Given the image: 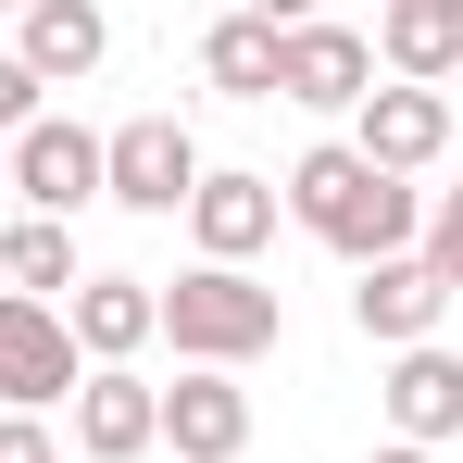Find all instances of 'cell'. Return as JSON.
Segmentation results:
<instances>
[{
    "mask_svg": "<svg viewBox=\"0 0 463 463\" xmlns=\"http://www.w3.org/2000/svg\"><path fill=\"white\" fill-rule=\"evenodd\" d=\"M276 175H250V163H201V188H188V238H201V263H250L263 238H276Z\"/></svg>",
    "mask_w": 463,
    "mask_h": 463,
    "instance_id": "cell-10",
    "label": "cell"
},
{
    "mask_svg": "<svg viewBox=\"0 0 463 463\" xmlns=\"http://www.w3.org/2000/svg\"><path fill=\"white\" fill-rule=\"evenodd\" d=\"M0 288H25V301L76 288V226H51V213H13V226H0Z\"/></svg>",
    "mask_w": 463,
    "mask_h": 463,
    "instance_id": "cell-16",
    "label": "cell"
},
{
    "mask_svg": "<svg viewBox=\"0 0 463 463\" xmlns=\"http://www.w3.org/2000/svg\"><path fill=\"white\" fill-rule=\"evenodd\" d=\"M238 13H250V25H276V38H288V25H313V13H326V0H238Z\"/></svg>",
    "mask_w": 463,
    "mask_h": 463,
    "instance_id": "cell-21",
    "label": "cell"
},
{
    "mask_svg": "<svg viewBox=\"0 0 463 463\" xmlns=\"http://www.w3.org/2000/svg\"><path fill=\"white\" fill-rule=\"evenodd\" d=\"M25 126H38V76L0 51V138H25Z\"/></svg>",
    "mask_w": 463,
    "mask_h": 463,
    "instance_id": "cell-20",
    "label": "cell"
},
{
    "mask_svg": "<svg viewBox=\"0 0 463 463\" xmlns=\"http://www.w3.org/2000/svg\"><path fill=\"white\" fill-rule=\"evenodd\" d=\"M0 13H25V0H0Z\"/></svg>",
    "mask_w": 463,
    "mask_h": 463,
    "instance_id": "cell-24",
    "label": "cell"
},
{
    "mask_svg": "<svg viewBox=\"0 0 463 463\" xmlns=\"http://www.w3.org/2000/svg\"><path fill=\"white\" fill-rule=\"evenodd\" d=\"M100 51H113V13H100V0H25V13H13V63L38 88L100 76Z\"/></svg>",
    "mask_w": 463,
    "mask_h": 463,
    "instance_id": "cell-12",
    "label": "cell"
},
{
    "mask_svg": "<svg viewBox=\"0 0 463 463\" xmlns=\"http://www.w3.org/2000/svg\"><path fill=\"white\" fill-rule=\"evenodd\" d=\"M188 188H201V138H188L175 113H138V126L100 138V201H126V213H188Z\"/></svg>",
    "mask_w": 463,
    "mask_h": 463,
    "instance_id": "cell-4",
    "label": "cell"
},
{
    "mask_svg": "<svg viewBox=\"0 0 463 463\" xmlns=\"http://www.w3.org/2000/svg\"><path fill=\"white\" fill-rule=\"evenodd\" d=\"M463 288L426 263V250H388V263H351V326L376 338V351H413V338H439V313Z\"/></svg>",
    "mask_w": 463,
    "mask_h": 463,
    "instance_id": "cell-6",
    "label": "cell"
},
{
    "mask_svg": "<svg viewBox=\"0 0 463 463\" xmlns=\"http://www.w3.org/2000/svg\"><path fill=\"white\" fill-rule=\"evenodd\" d=\"M88 351L63 301H25V288H0V413H51V401H76Z\"/></svg>",
    "mask_w": 463,
    "mask_h": 463,
    "instance_id": "cell-3",
    "label": "cell"
},
{
    "mask_svg": "<svg viewBox=\"0 0 463 463\" xmlns=\"http://www.w3.org/2000/svg\"><path fill=\"white\" fill-rule=\"evenodd\" d=\"M0 201H13V151H0Z\"/></svg>",
    "mask_w": 463,
    "mask_h": 463,
    "instance_id": "cell-23",
    "label": "cell"
},
{
    "mask_svg": "<svg viewBox=\"0 0 463 463\" xmlns=\"http://www.w3.org/2000/svg\"><path fill=\"white\" fill-rule=\"evenodd\" d=\"M163 451V388L138 364H88L76 376V463H138Z\"/></svg>",
    "mask_w": 463,
    "mask_h": 463,
    "instance_id": "cell-8",
    "label": "cell"
},
{
    "mask_svg": "<svg viewBox=\"0 0 463 463\" xmlns=\"http://www.w3.org/2000/svg\"><path fill=\"white\" fill-rule=\"evenodd\" d=\"M276 201H288V213H301V226L326 238L338 263H388V250H413V238H426V188H413V175H376L351 138L301 151Z\"/></svg>",
    "mask_w": 463,
    "mask_h": 463,
    "instance_id": "cell-1",
    "label": "cell"
},
{
    "mask_svg": "<svg viewBox=\"0 0 463 463\" xmlns=\"http://www.w3.org/2000/svg\"><path fill=\"white\" fill-rule=\"evenodd\" d=\"M351 151L376 163V175H426V163L451 151V100H439V88H364V100H351Z\"/></svg>",
    "mask_w": 463,
    "mask_h": 463,
    "instance_id": "cell-9",
    "label": "cell"
},
{
    "mask_svg": "<svg viewBox=\"0 0 463 463\" xmlns=\"http://www.w3.org/2000/svg\"><path fill=\"white\" fill-rule=\"evenodd\" d=\"M201 76L226 88V100H276V25H250V13H226V25L201 38Z\"/></svg>",
    "mask_w": 463,
    "mask_h": 463,
    "instance_id": "cell-17",
    "label": "cell"
},
{
    "mask_svg": "<svg viewBox=\"0 0 463 463\" xmlns=\"http://www.w3.org/2000/svg\"><path fill=\"white\" fill-rule=\"evenodd\" d=\"M163 451L175 463H238L250 451V388L226 364H188V376L163 388Z\"/></svg>",
    "mask_w": 463,
    "mask_h": 463,
    "instance_id": "cell-11",
    "label": "cell"
},
{
    "mask_svg": "<svg viewBox=\"0 0 463 463\" xmlns=\"http://www.w3.org/2000/svg\"><path fill=\"white\" fill-rule=\"evenodd\" d=\"M364 88H376V38H364V25H326V13H313V25L276 38V100H301V113H351Z\"/></svg>",
    "mask_w": 463,
    "mask_h": 463,
    "instance_id": "cell-7",
    "label": "cell"
},
{
    "mask_svg": "<svg viewBox=\"0 0 463 463\" xmlns=\"http://www.w3.org/2000/svg\"><path fill=\"white\" fill-rule=\"evenodd\" d=\"M0 463H63V439H51V413H0Z\"/></svg>",
    "mask_w": 463,
    "mask_h": 463,
    "instance_id": "cell-19",
    "label": "cell"
},
{
    "mask_svg": "<svg viewBox=\"0 0 463 463\" xmlns=\"http://www.w3.org/2000/svg\"><path fill=\"white\" fill-rule=\"evenodd\" d=\"M376 63H388L401 88L463 76V13H439V0H388V13H376Z\"/></svg>",
    "mask_w": 463,
    "mask_h": 463,
    "instance_id": "cell-15",
    "label": "cell"
},
{
    "mask_svg": "<svg viewBox=\"0 0 463 463\" xmlns=\"http://www.w3.org/2000/svg\"><path fill=\"white\" fill-rule=\"evenodd\" d=\"M439 13H463V0H439Z\"/></svg>",
    "mask_w": 463,
    "mask_h": 463,
    "instance_id": "cell-25",
    "label": "cell"
},
{
    "mask_svg": "<svg viewBox=\"0 0 463 463\" xmlns=\"http://www.w3.org/2000/svg\"><path fill=\"white\" fill-rule=\"evenodd\" d=\"M413 250H426V263L463 288V188H439V201H426V238H413Z\"/></svg>",
    "mask_w": 463,
    "mask_h": 463,
    "instance_id": "cell-18",
    "label": "cell"
},
{
    "mask_svg": "<svg viewBox=\"0 0 463 463\" xmlns=\"http://www.w3.org/2000/svg\"><path fill=\"white\" fill-rule=\"evenodd\" d=\"M276 326H288V301L250 276V263H188L175 288H163V338H175V364H250V351H276Z\"/></svg>",
    "mask_w": 463,
    "mask_h": 463,
    "instance_id": "cell-2",
    "label": "cell"
},
{
    "mask_svg": "<svg viewBox=\"0 0 463 463\" xmlns=\"http://www.w3.org/2000/svg\"><path fill=\"white\" fill-rule=\"evenodd\" d=\"M376 463H439V451H413V439H388V451H376Z\"/></svg>",
    "mask_w": 463,
    "mask_h": 463,
    "instance_id": "cell-22",
    "label": "cell"
},
{
    "mask_svg": "<svg viewBox=\"0 0 463 463\" xmlns=\"http://www.w3.org/2000/svg\"><path fill=\"white\" fill-rule=\"evenodd\" d=\"M388 426H401L413 451H439V439H463V351H439V338H413V351L388 364Z\"/></svg>",
    "mask_w": 463,
    "mask_h": 463,
    "instance_id": "cell-14",
    "label": "cell"
},
{
    "mask_svg": "<svg viewBox=\"0 0 463 463\" xmlns=\"http://www.w3.org/2000/svg\"><path fill=\"white\" fill-rule=\"evenodd\" d=\"M13 151V201L25 213H51V226H76L88 201H100V138H88L76 113H38L25 138H0Z\"/></svg>",
    "mask_w": 463,
    "mask_h": 463,
    "instance_id": "cell-5",
    "label": "cell"
},
{
    "mask_svg": "<svg viewBox=\"0 0 463 463\" xmlns=\"http://www.w3.org/2000/svg\"><path fill=\"white\" fill-rule=\"evenodd\" d=\"M63 326H76L88 364H138V351L163 338V288H151V276H76Z\"/></svg>",
    "mask_w": 463,
    "mask_h": 463,
    "instance_id": "cell-13",
    "label": "cell"
}]
</instances>
